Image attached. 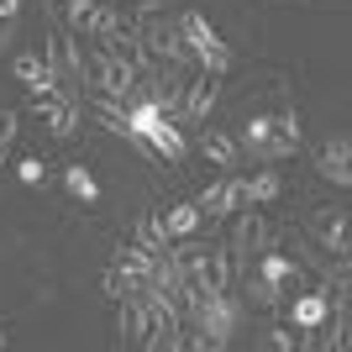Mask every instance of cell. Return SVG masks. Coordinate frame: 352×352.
Segmentation results:
<instances>
[{
  "label": "cell",
  "instance_id": "1",
  "mask_svg": "<svg viewBox=\"0 0 352 352\" xmlns=\"http://www.w3.org/2000/svg\"><path fill=\"white\" fill-rule=\"evenodd\" d=\"M174 27H179V37H184V47H190V58L200 63L206 74H221V79L232 74L236 53H232V43H226V37H216V27L206 21V11H179Z\"/></svg>",
  "mask_w": 352,
  "mask_h": 352
},
{
  "label": "cell",
  "instance_id": "2",
  "mask_svg": "<svg viewBox=\"0 0 352 352\" xmlns=\"http://www.w3.org/2000/svg\"><path fill=\"white\" fill-rule=\"evenodd\" d=\"M43 63L53 69V79H58V95H69V100H79L89 85V58H85V47H79V37L63 27L47 32V47H43Z\"/></svg>",
  "mask_w": 352,
  "mask_h": 352
},
{
  "label": "cell",
  "instance_id": "3",
  "mask_svg": "<svg viewBox=\"0 0 352 352\" xmlns=\"http://www.w3.org/2000/svg\"><path fill=\"white\" fill-rule=\"evenodd\" d=\"M279 221H268V216H258V210H242V216H236V226H232V242H226V248H232V268L236 274H248V258H258V252L263 248H274V242H279Z\"/></svg>",
  "mask_w": 352,
  "mask_h": 352
},
{
  "label": "cell",
  "instance_id": "4",
  "mask_svg": "<svg viewBox=\"0 0 352 352\" xmlns=\"http://www.w3.org/2000/svg\"><path fill=\"white\" fill-rule=\"evenodd\" d=\"M89 79L100 85V95H111V100H132L137 95V69H132V58L121 53V47H95V58H89Z\"/></svg>",
  "mask_w": 352,
  "mask_h": 352
},
{
  "label": "cell",
  "instance_id": "5",
  "mask_svg": "<svg viewBox=\"0 0 352 352\" xmlns=\"http://www.w3.org/2000/svg\"><path fill=\"white\" fill-rule=\"evenodd\" d=\"M236 147H242V153H252V158H263V163H279V158H294V153H300V147H294L289 137L274 126V111L248 116V126L236 132Z\"/></svg>",
  "mask_w": 352,
  "mask_h": 352
},
{
  "label": "cell",
  "instance_id": "6",
  "mask_svg": "<svg viewBox=\"0 0 352 352\" xmlns=\"http://www.w3.org/2000/svg\"><path fill=\"white\" fill-rule=\"evenodd\" d=\"M195 206H200V216H210V221H226V216H236V210L248 206V179H242V174H226V179H216V184H206V190L195 195Z\"/></svg>",
  "mask_w": 352,
  "mask_h": 352
},
{
  "label": "cell",
  "instance_id": "7",
  "mask_svg": "<svg viewBox=\"0 0 352 352\" xmlns=\"http://www.w3.org/2000/svg\"><path fill=\"white\" fill-rule=\"evenodd\" d=\"M305 226H310V242H316L321 252H331V258H347V252H352V242H347V210H342V206H316Z\"/></svg>",
  "mask_w": 352,
  "mask_h": 352
},
{
  "label": "cell",
  "instance_id": "8",
  "mask_svg": "<svg viewBox=\"0 0 352 352\" xmlns=\"http://www.w3.org/2000/svg\"><path fill=\"white\" fill-rule=\"evenodd\" d=\"M221 100V74H195V79H184V100H179V126L184 121H210V111H216Z\"/></svg>",
  "mask_w": 352,
  "mask_h": 352
},
{
  "label": "cell",
  "instance_id": "9",
  "mask_svg": "<svg viewBox=\"0 0 352 352\" xmlns=\"http://www.w3.org/2000/svg\"><path fill=\"white\" fill-rule=\"evenodd\" d=\"M32 111H37V121H47V132L53 137H74L79 126H85V116H79V100H69V95H32Z\"/></svg>",
  "mask_w": 352,
  "mask_h": 352
},
{
  "label": "cell",
  "instance_id": "10",
  "mask_svg": "<svg viewBox=\"0 0 352 352\" xmlns=\"http://www.w3.org/2000/svg\"><path fill=\"white\" fill-rule=\"evenodd\" d=\"M195 147L206 153V163H216L221 174H232L236 163H242V147H236V137H232V132H221V126H206V121H200V132H195Z\"/></svg>",
  "mask_w": 352,
  "mask_h": 352
},
{
  "label": "cell",
  "instance_id": "11",
  "mask_svg": "<svg viewBox=\"0 0 352 352\" xmlns=\"http://www.w3.org/2000/svg\"><path fill=\"white\" fill-rule=\"evenodd\" d=\"M316 168H321V179H331L337 190H347V184H352V142L342 132L326 137L321 153H316Z\"/></svg>",
  "mask_w": 352,
  "mask_h": 352
},
{
  "label": "cell",
  "instance_id": "12",
  "mask_svg": "<svg viewBox=\"0 0 352 352\" xmlns=\"http://www.w3.org/2000/svg\"><path fill=\"white\" fill-rule=\"evenodd\" d=\"M111 268H121V279L132 284V289H147L153 268H158V252H147L142 242H126V248L111 252Z\"/></svg>",
  "mask_w": 352,
  "mask_h": 352
},
{
  "label": "cell",
  "instance_id": "13",
  "mask_svg": "<svg viewBox=\"0 0 352 352\" xmlns=\"http://www.w3.org/2000/svg\"><path fill=\"white\" fill-rule=\"evenodd\" d=\"M121 32H126L121 11L111 6V0H95V11H89V21H85V32H79V37H95V43L116 47V43H121Z\"/></svg>",
  "mask_w": 352,
  "mask_h": 352
},
{
  "label": "cell",
  "instance_id": "14",
  "mask_svg": "<svg viewBox=\"0 0 352 352\" xmlns=\"http://www.w3.org/2000/svg\"><path fill=\"white\" fill-rule=\"evenodd\" d=\"M11 74L21 79V85H27V95H53V89H58L53 69H47L37 53H16V58H11Z\"/></svg>",
  "mask_w": 352,
  "mask_h": 352
},
{
  "label": "cell",
  "instance_id": "15",
  "mask_svg": "<svg viewBox=\"0 0 352 352\" xmlns=\"http://www.w3.org/2000/svg\"><path fill=\"white\" fill-rule=\"evenodd\" d=\"M258 274H263L268 284H279V289H284V284H289V289H294V284H305L300 263H294L289 252H279V248H263V252H258Z\"/></svg>",
  "mask_w": 352,
  "mask_h": 352
},
{
  "label": "cell",
  "instance_id": "16",
  "mask_svg": "<svg viewBox=\"0 0 352 352\" xmlns=\"http://www.w3.org/2000/svg\"><path fill=\"white\" fill-rule=\"evenodd\" d=\"M289 326H310V331H321V326H326V294L316 289V284L289 300Z\"/></svg>",
  "mask_w": 352,
  "mask_h": 352
},
{
  "label": "cell",
  "instance_id": "17",
  "mask_svg": "<svg viewBox=\"0 0 352 352\" xmlns=\"http://www.w3.org/2000/svg\"><path fill=\"white\" fill-rule=\"evenodd\" d=\"M236 294H242L248 305H258V310H279L284 305V289L268 284L263 274H236Z\"/></svg>",
  "mask_w": 352,
  "mask_h": 352
},
{
  "label": "cell",
  "instance_id": "18",
  "mask_svg": "<svg viewBox=\"0 0 352 352\" xmlns=\"http://www.w3.org/2000/svg\"><path fill=\"white\" fill-rule=\"evenodd\" d=\"M200 206H195V200H179V206H168L163 210V232H168V242H174V236H190V232H200Z\"/></svg>",
  "mask_w": 352,
  "mask_h": 352
},
{
  "label": "cell",
  "instance_id": "19",
  "mask_svg": "<svg viewBox=\"0 0 352 352\" xmlns=\"http://www.w3.org/2000/svg\"><path fill=\"white\" fill-rule=\"evenodd\" d=\"M63 190H69L79 206H100V184H95V174H89L85 163H69V168H63Z\"/></svg>",
  "mask_w": 352,
  "mask_h": 352
},
{
  "label": "cell",
  "instance_id": "20",
  "mask_svg": "<svg viewBox=\"0 0 352 352\" xmlns=\"http://www.w3.org/2000/svg\"><path fill=\"white\" fill-rule=\"evenodd\" d=\"M284 195V179H279V168H258V174L248 179V206H274Z\"/></svg>",
  "mask_w": 352,
  "mask_h": 352
},
{
  "label": "cell",
  "instance_id": "21",
  "mask_svg": "<svg viewBox=\"0 0 352 352\" xmlns=\"http://www.w3.org/2000/svg\"><path fill=\"white\" fill-rule=\"evenodd\" d=\"M95 121H100L111 137H126V100H111V95H95Z\"/></svg>",
  "mask_w": 352,
  "mask_h": 352
},
{
  "label": "cell",
  "instance_id": "22",
  "mask_svg": "<svg viewBox=\"0 0 352 352\" xmlns=\"http://www.w3.org/2000/svg\"><path fill=\"white\" fill-rule=\"evenodd\" d=\"M137 242H142L147 252H163V248H168V232H163V210H142V216H137Z\"/></svg>",
  "mask_w": 352,
  "mask_h": 352
},
{
  "label": "cell",
  "instance_id": "23",
  "mask_svg": "<svg viewBox=\"0 0 352 352\" xmlns=\"http://www.w3.org/2000/svg\"><path fill=\"white\" fill-rule=\"evenodd\" d=\"M16 179H21V184H43V179H47V163L37 158V153H32V158H21V163H16Z\"/></svg>",
  "mask_w": 352,
  "mask_h": 352
},
{
  "label": "cell",
  "instance_id": "24",
  "mask_svg": "<svg viewBox=\"0 0 352 352\" xmlns=\"http://www.w3.org/2000/svg\"><path fill=\"white\" fill-rule=\"evenodd\" d=\"M100 289L111 294V300H126V294H132V284L121 279V268H105V279H100Z\"/></svg>",
  "mask_w": 352,
  "mask_h": 352
},
{
  "label": "cell",
  "instance_id": "25",
  "mask_svg": "<svg viewBox=\"0 0 352 352\" xmlns=\"http://www.w3.org/2000/svg\"><path fill=\"white\" fill-rule=\"evenodd\" d=\"M16 132H21V116L0 105V147H11V142H16Z\"/></svg>",
  "mask_w": 352,
  "mask_h": 352
},
{
  "label": "cell",
  "instance_id": "26",
  "mask_svg": "<svg viewBox=\"0 0 352 352\" xmlns=\"http://www.w3.org/2000/svg\"><path fill=\"white\" fill-rule=\"evenodd\" d=\"M263 342H268V347H279V352H289V347H294V326H274Z\"/></svg>",
  "mask_w": 352,
  "mask_h": 352
},
{
  "label": "cell",
  "instance_id": "27",
  "mask_svg": "<svg viewBox=\"0 0 352 352\" xmlns=\"http://www.w3.org/2000/svg\"><path fill=\"white\" fill-rule=\"evenodd\" d=\"M16 11H21V0H0V21H16Z\"/></svg>",
  "mask_w": 352,
  "mask_h": 352
},
{
  "label": "cell",
  "instance_id": "28",
  "mask_svg": "<svg viewBox=\"0 0 352 352\" xmlns=\"http://www.w3.org/2000/svg\"><path fill=\"white\" fill-rule=\"evenodd\" d=\"M11 37H16V27H11V21H0V53L11 47Z\"/></svg>",
  "mask_w": 352,
  "mask_h": 352
},
{
  "label": "cell",
  "instance_id": "29",
  "mask_svg": "<svg viewBox=\"0 0 352 352\" xmlns=\"http://www.w3.org/2000/svg\"><path fill=\"white\" fill-rule=\"evenodd\" d=\"M6 163H11V147H0V168H6Z\"/></svg>",
  "mask_w": 352,
  "mask_h": 352
},
{
  "label": "cell",
  "instance_id": "30",
  "mask_svg": "<svg viewBox=\"0 0 352 352\" xmlns=\"http://www.w3.org/2000/svg\"><path fill=\"white\" fill-rule=\"evenodd\" d=\"M6 342H11V337H6V331H0V347H6Z\"/></svg>",
  "mask_w": 352,
  "mask_h": 352
}]
</instances>
